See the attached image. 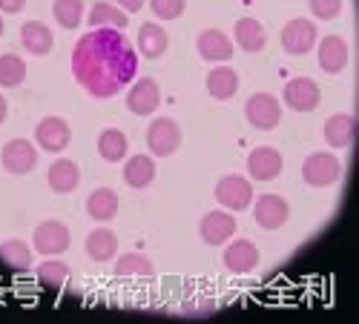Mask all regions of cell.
<instances>
[{
  "label": "cell",
  "mask_w": 359,
  "mask_h": 324,
  "mask_svg": "<svg viewBox=\"0 0 359 324\" xmlns=\"http://www.w3.org/2000/svg\"><path fill=\"white\" fill-rule=\"evenodd\" d=\"M46 181H49L52 192L67 195V192L78 190V184H81V169H78V164H75L72 158H57V161L49 164Z\"/></svg>",
  "instance_id": "cell-18"
},
{
  "label": "cell",
  "mask_w": 359,
  "mask_h": 324,
  "mask_svg": "<svg viewBox=\"0 0 359 324\" xmlns=\"http://www.w3.org/2000/svg\"><path fill=\"white\" fill-rule=\"evenodd\" d=\"M149 9L158 20H175L187 9V0H149Z\"/></svg>",
  "instance_id": "cell-34"
},
{
  "label": "cell",
  "mask_w": 359,
  "mask_h": 324,
  "mask_svg": "<svg viewBox=\"0 0 359 324\" xmlns=\"http://www.w3.org/2000/svg\"><path fill=\"white\" fill-rule=\"evenodd\" d=\"M35 276H38V281H41L43 287L57 290V287H61V284L69 279V264L61 261L57 255H46V261H41L38 267H35Z\"/></svg>",
  "instance_id": "cell-31"
},
{
  "label": "cell",
  "mask_w": 359,
  "mask_h": 324,
  "mask_svg": "<svg viewBox=\"0 0 359 324\" xmlns=\"http://www.w3.org/2000/svg\"><path fill=\"white\" fill-rule=\"evenodd\" d=\"M138 69L135 46L121 29H89L72 49V75L93 98H115Z\"/></svg>",
  "instance_id": "cell-1"
},
{
  "label": "cell",
  "mask_w": 359,
  "mask_h": 324,
  "mask_svg": "<svg viewBox=\"0 0 359 324\" xmlns=\"http://www.w3.org/2000/svg\"><path fill=\"white\" fill-rule=\"evenodd\" d=\"M147 146L156 158H167L182 146V129L172 118H153L147 127Z\"/></svg>",
  "instance_id": "cell-5"
},
{
  "label": "cell",
  "mask_w": 359,
  "mask_h": 324,
  "mask_svg": "<svg viewBox=\"0 0 359 324\" xmlns=\"http://www.w3.org/2000/svg\"><path fill=\"white\" fill-rule=\"evenodd\" d=\"M342 175V161L334 153H311L302 161V178L308 187H334Z\"/></svg>",
  "instance_id": "cell-2"
},
{
  "label": "cell",
  "mask_w": 359,
  "mask_h": 324,
  "mask_svg": "<svg viewBox=\"0 0 359 324\" xmlns=\"http://www.w3.org/2000/svg\"><path fill=\"white\" fill-rule=\"evenodd\" d=\"M316 41H319L316 23L308 17H293L282 29V49L287 55H308L316 46Z\"/></svg>",
  "instance_id": "cell-7"
},
{
  "label": "cell",
  "mask_w": 359,
  "mask_h": 324,
  "mask_svg": "<svg viewBox=\"0 0 359 324\" xmlns=\"http://www.w3.org/2000/svg\"><path fill=\"white\" fill-rule=\"evenodd\" d=\"M55 23L64 29H78V23L83 20V0H55L52 6Z\"/></svg>",
  "instance_id": "cell-33"
},
{
  "label": "cell",
  "mask_w": 359,
  "mask_h": 324,
  "mask_svg": "<svg viewBox=\"0 0 359 324\" xmlns=\"http://www.w3.org/2000/svg\"><path fill=\"white\" fill-rule=\"evenodd\" d=\"M135 46H138V52L147 57V61H156V57H161L167 52L170 35H167V29L158 26V23H141Z\"/></svg>",
  "instance_id": "cell-21"
},
{
  "label": "cell",
  "mask_w": 359,
  "mask_h": 324,
  "mask_svg": "<svg viewBox=\"0 0 359 324\" xmlns=\"http://www.w3.org/2000/svg\"><path fill=\"white\" fill-rule=\"evenodd\" d=\"M222 261L224 267L236 276H245V273H253L262 261V253L259 247L250 241V239H230L224 253H222Z\"/></svg>",
  "instance_id": "cell-8"
},
{
  "label": "cell",
  "mask_w": 359,
  "mask_h": 324,
  "mask_svg": "<svg viewBox=\"0 0 359 324\" xmlns=\"http://www.w3.org/2000/svg\"><path fill=\"white\" fill-rule=\"evenodd\" d=\"M0 261H4L9 270L26 273V270H32V247L23 239H9L0 244Z\"/></svg>",
  "instance_id": "cell-28"
},
{
  "label": "cell",
  "mask_w": 359,
  "mask_h": 324,
  "mask_svg": "<svg viewBox=\"0 0 359 324\" xmlns=\"http://www.w3.org/2000/svg\"><path fill=\"white\" fill-rule=\"evenodd\" d=\"M325 141L327 146H334V150H345V146H351L356 141V118L353 115H331L325 121Z\"/></svg>",
  "instance_id": "cell-20"
},
{
  "label": "cell",
  "mask_w": 359,
  "mask_h": 324,
  "mask_svg": "<svg viewBox=\"0 0 359 324\" xmlns=\"http://www.w3.org/2000/svg\"><path fill=\"white\" fill-rule=\"evenodd\" d=\"M282 153L276 146H256V150L248 155V172L253 181H276L282 175Z\"/></svg>",
  "instance_id": "cell-14"
},
{
  "label": "cell",
  "mask_w": 359,
  "mask_h": 324,
  "mask_svg": "<svg viewBox=\"0 0 359 324\" xmlns=\"http://www.w3.org/2000/svg\"><path fill=\"white\" fill-rule=\"evenodd\" d=\"M285 106L293 109V112H313L322 101V92L313 78H290L285 83Z\"/></svg>",
  "instance_id": "cell-11"
},
{
  "label": "cell",
  "mask_w": 359,
  "mask_h": 324,
  "mask_svg": "<svg viewBox=\"0 0 359 324\" xmlns=\"http://www.w3.org/2000/svg\"><path fill=\"white\" fill-rule=\"evenodd\" d=\"M83 250H86L89 258L98 261V264L112 261L118 255V235L112 230H107V227H98V230H93V232L86 235Z\"/></svg>",
  "instance_id": "cell-23"
},
{
  "label": "cell",
  "mask_w": 359,
  "mask_h": 324,
  "mask_svg": "<svg viewBox=\"0 0 359 324\" xmlns=\"http://www.w3.org/2000/svg\"><path fill=\"white\" fill-rule=\"evenodd\" d=\"M198 235L207 247H222L236 235V218L230 210H210L198 221Z\"/></svg>",
  "instance_id": "cell-9"
},
{
  "label": "cell",
  "mask_w": 359,
  "mask_h": 324,
  "mask_svg": "<svg viewBox=\"0 0 359 324\" xmlns=\"http://www.w3.org/2000/svg\"><path fill=\"white\" fill-rule=\"evenodd\" d=\"M72 244V235H69V227L64 221H41L35 235H32V250L41 253V255H61L67 253Z\"/></svg>",
  "instance_id": "cell-6"
},
{
  "label": "cell",
  "mask_w": 359,
  "mask_h": 324,
  "mask_svg": "<svg viewBox=\"0 0 359 324\" xmlns=\"http://www.w3.org/2000/svg\"><path fill=\"white\" fill-rule=\"evenodd\" d=\"M35 141L46 153H64L69 146V141H72V129H69V124L64 121V118L49 115V118H43V121H38Z\"/></svg>",
  "instance_id": "cell-13"
},
{
  "label": "cell",
  "mask_w": 359,
  "mask_h": 324,
  "mask_svg": "<svg viewBox=\"0 0 359 324\" xmlns=\"http://www.w3.org/2000/svg\"><path fill=\"white\" fill-rule=\"evenodd\" d=\"M216 204L230 213H242L253 204V184L242 175H224L216 184Z\"/></svg>",
  "instance_id": "cell-4"
},
{
  "label": "cell",
  "mask_w": 359,
  "mask_h": 324,
  "mask_svg": "<svg viewBox=\"0 0 359 324\" xmlns=\"http://www.w3.org/2000/svg\"><path fill=\"white\" fill-rule=\"evenodd\" d=\"M86 23L93 26V29H98V26H109V29H127V12L124 9H118L115 3H109V0H101V3H95L93 9H89V15H86Z\"/></svg>",
  "instance_id": "cell-29"
},
{
  "label": "cell",
  "mask_w": 359,
  "mask_h": 324,
  "mask_svg": "<svg viewBox=\"0 0 359 324\" xmlns=\"http://www.w3.org/2000/svg\"><path fill=\"white\" fill-rule=\"evenodd\" d=\"M161 106V86L153 80V78H141L130 86V92H127V109L133 115H153L156 109Z\"/></svg>",
  "instance_id": "cell-15"
},
{
  "label": "cell",
  "mask_w": 359,
  "mask_h": 324,
  "mask_svg": "<svg viewBox=\"0 0 359 324\" xmlns=\"http://www.w3.org/2000/svg\"><path fill=\"white\" fill-rule=\"evenodd\" d=\"M23 6H26V0H0V12H6V15H18Z\"/></svg>",
  "instance_id": "cell-37"
},
{
  "label": "cell",
  "mask_w": 359,
  "mask_h": 324,
  "mask_svg": "<svg viewBox=\"0 0 359 324\" xmlns=\"http://www.w3.org/2000/svg\"><path fill=\"white\" fill-rule=\"evenodd\" d=\"M20 46L29 52V55H46L52 49V29L41 20H26L20 26Z\"/></svg>",
  "instance_id": "cell-24"
},
{
  "label": "cell",
  "mask_w": 359,
  "mask_h": 324,
  "mask_svg": "<svg viewBox=\"0 0 359 324\" xmlns=\"http://www.w3.org/2000/svg\"><path fill=\"white\" fill-rule=\"evenodd\" d=\"M4 29H6V26H4V17H0V38H4Z\"/></svg>",
  "instance_id": "cell-39"
},
{
  "label": "cell",
  "mask_w": 359,
  "mask_h": 324,
  "mask_svg": "<svg viewBox=\"0 0 359 324\" xmlns=\"http://www.w3.org/2000/svg\"><path fill=\"white\" fill-rule=\"evenodd\" d=\"M253 218L262 230H279L290 218V204L276 192H264L253 204Z\"/></svg>",
  "instance_id": "cell-12"
},
{
  "label": "cell",
  "mask_w": 359,
  "mask_h": 324,
  "mask_svg": "<svg viewBox=\"0 0 359 324\" xmlns=\"http://www.w3.org/2000/svg\"><path fill=\"white\" fill-rule=\"evenodd\" d=\"M207 92H210V98L216 101H230L236 92H238V72L230 69V66H216L207 72Z\"/></svg>",
  "instance_id": "cell-25"
},
{
  "label": "cell",
  "mask_w": 359,
  "mask_h": 324,
  "mask_svg": "<svg viewBox=\"0 0 359 324\" xmlns=\"http://www.w3.org/2000/svg\"><path fill=\"white\" fill-rule=\"evenodd\" d=\"M127 150H130V141H127V135H124L121 129L109 127V129H104V132L98 135V155H101L104 161H109V164L124 161Z\"/></svg>",
  "instance_id": "cell-30"
},
{
  "label": "cell",
  "mask_w": 359,
  "mask_h": 324,
  "mask_svg": "<svg viewBox=\"0 0 359 324\" xmlns=\"http://www.w3.org/2000/svg\"><path fill=\"white\" fill-rule=\"evenodd\" d=\"M118 207H121V201H118V192L109 190V187H98V190H93L86 195V213L98 224L112 221L118 216Z\"/></svg>",
  "instance_id": "cell-22"
},
{
  "label": "cell",
  "mask_w": 359,
  "mask_h": 324,
  "mask_svg": "<svg viewBox=\"0 0 359 324\" xmlns=\"http://www.w3.org/2000/svg\"><path fill=\"white\" fill-rule=\"evenodd\" d=\"M115 276L118 279H153L156 264L141 253H124L115 258Z\"/></svg>",
  "instance_id": "cell-27"
},
{
  "label": "cell",
  "mask_w": 359,
  "mask_h": 324,
  "mask_svg": "<svg viewBox=\"0 0 359 324\" xmlns=\"http://www.w3.org/2000/svg\"><path fill=\"white\" fill-rule=\"evenodd\" d=\"M26 80V61L20 55H0V86L4 90H15V86H20Z\"/></svg>",
  "instance_id": "cell-32"
},
{
  "label": "cell",
  "mask_w": 359,
  "mask_h": 324,
  "mask_svg": "<svg viewBox=\"0 0 359 324\" xmlns=\"http://www.w3.org/2000/svg\"><path fill=\"white\" fill-rule=\"evenodd\" d=\"M6 115H9V104H6V98L0 95V124L6 121Z\"/></svg>",
  "instance_id": "cell-38"
},
{
  "label": "cell",
  "mask_w": 359,
  "mask_h": 324,
  "mask_svg": "<svg viewBox=\"0 0 359 324\" xmlns=\"http://www.w3.org/2000/svg\"><path fill=\"white\" fill-rule=\"evenodd\" d=\"M233 41L242 52L256 55V52H262L267 46V32H264V26L256 17H242V20H236V26H233Z\"/></svg>",
  "instance_id": "cell-19"
},
{
  "label": "cell",
  "mask_w": 359,
  "mask_h": 324,
  "mask_svg": "<svg viewBox=\"0 0 359 324\" xmlns=\"http://www.w3.org/2000/svg\"><path fill=\"white\" fill-rule=\"evenodd\" d=\"M0 164L9 175H29L38 167V150L32 146V141L26 138H12L4 153H0Z\"/></svg>",
  "instance_id": "cell-10"
},
{
  "label": "cell",
  "mask_w": 359,
  "mask_h": 324,
  "mask_svg": "<svg viewBox=\"0 0 359 324\" xmlns=\"http://www.w3.org/2000/svg\"><path fill=\"white\" fill-rule=\"evenodd\" d=\"M196 52H198L201 61L227 64L233 57V52H236V46L222 29H204V32L196 38Z\"/></svg>",
  "instance_id": "cell-16"
},
{
  "label": "cell",
  "mask_w": 359,
  "mask_h": 324,
  "mask_svg": "<svg viewBox=\"0 0 359 324\" xmlns=\"http://www.w3.org/2000/svg\"><path fill=\"white\" fill-rule=\"evenodd\" d=\"M109 3H115L118 9H124V12L130 15V12H141L147 0H109Z\"/></svg>",
  "instance_id": "cell-36"
},
{
  "label": "cell",
  "mask_w": 359,
  "mask_h": 324,
  "mask_svg": "<svg viewBox=\"0 0 359 324\" xmlns=\"http://www.w3.org/2000/svg\"><path fill=\"white\" fill-rule=\"evenodd\" d=\"M245 118H248L250 127H256L262 132H271L282 121V104H279V98L267 95V92H256L245 104Z\"/></svg>",
  "instance_id": "cell-3"
},
{
  "label": "cell",
  "mask_w": 359,
  "mask_h": 324,
  "mask_svg": "<svg viewBox=\"0 0 359 324\" xmlns=\"http://www.w3.org/2000/svg\"><path fill=\"white\" fill-rule=\"evenodd\" d=\"M316 20H334L342 12V0H308Z\"/></svg>",
  "instance_id": "cell-35"
},
{
  "label": "cell",
  "mask_w": 359,
  "mask_h": 324,
  "mask_svg": "<svg viewBox=\"0 0 359 324\" xmlns=\"http://www.w3.org/2000/svg\"><path fill=\"white\" fill-rule=\"evenodd\" d=\"M124 181L133 190H147L156 181V161L149 155H133L124 164Z\"/></svg>",
  "instance_id": "cell-26"
},
{
  "label": "cell",
  "mask_w": 359,
  "mask_h": 324,
  "mask_svg": "<svg viewBox=\"0 0 359 324\" xmlns=\"http://www.w3.org/2000/svg\"><path fill=\"white\" fill-rule=\"evenodd\" d=\"M348 57H351V52H348L345 38H339V35H325V38L319 41L316 61H319V69H322L325 75H339V72L348 66Z\"/></svg>",
  "instance_id": "cell-17"
}]
</instances>
